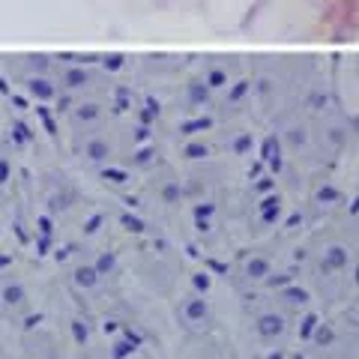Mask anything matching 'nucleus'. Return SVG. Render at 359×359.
<instances>
[{
  "instance_id": "obj_1",
  "label": "nucleus",
  "mask_w": 359,
  "mask_h": 359,
  "mask_svg": "<svg viewBox=\"0 0 359 359\" xmlns=\"http://www.w3.org/2000/svg\"><path fill=\"white\" fill-rule=\"evenodd\" d=\"M84 153H87V159L90 162H102V159H108L111 156V147H108V141H102V138H93L84 147Z\"/></svg>"
},
{
  "instance_id": "obj_2",
  "label": "nucleus",
  "mask_w": 359,
  "mask_h": 359,
  "mask_svg": "<svg viewBox=\"0 0 359 359\" xmlns=\"http://www.w3.org/2000/svg\"><path fill=\"white\" fill-rule=\"evenodd\" d=\"M72 276H75V285H78V287H93V285L99 282V278H102V276H99V269H96V266H78Z\"/></svg>"
},
{
  "instance_id": "obj_3",
  "label": "nucleus",
  "mask_w": 359,
  "mask_h": 359,
  "mask_svg": "<svg viewBox=\"0 0 359 359\" xmlns=\"http://www.w3.org/2000/svg\"><path fill=\"white\" fill-rule=\"evenodd\" d=\"M96 269H99V276H111L117 269V255L114 252H102L99 255V261H96Z\"/></svg>"
},
{
  "instance_id": "obj_4",
  "label": "nucleus",
  "mask_w": 359,
  "mask_h": 359,
  "mask_svg": "<svg viewBox=\"0 0 359 359\" xmlns=\"http://www.w3.org/2000/svg\"><path fill=\"white\" fill-rule=\"evenodd\" d=\"M4 302L6 306H18V302H25V287L21 285H6L4 287Z\"/></svg>"
},
{
  "instance_id": "obj_5",
  "label": "nucleus",
  "mask_w": 359,
  "mask_h": 359,
  "mask_svg": "<svg viewBox=\"0 0 359 359\" xmlns=\"http://www.w3.org/2000/svg\"><path fill=\"white\" fill-rule=\"evenodd\" d=\"M186 314H189V318H192V320H201V318H204V314H207L204 299H198V297L189 299V302H186Z\"/></svg>"
},
{
  "instance_id": "obj_6",
  "label": "nucleus",
  "mask_w": 359,
  "mask_h": 359,
  "mask_svg": "<svg viewBox=\"0 0 359 359\" xmlns=\"http://www.w3.org/2000/svg\"><path fill=\"white\" fill-rule=\"evenodd\" d=\"M120 224H123V228H126L129 233H144V228H147V224H144L138 216H129V212H123V216H120Z\"/></svg>"
},
{
  "instance_id": "obj_7",
  "label": "nucleus",
  "mask_w": 359,
  "mask_h": 359,
  "mask_svg": "<svg viewBox=\"0 0 359 359\" xmlns=\"http://www.w3.org/2000/svg\"><path fill=\"white\" fill-rule=\"evenodd\" d=\"M135 351H138V347H135L129 339H120V341L114 344V359H126V356L135 353Z\"/></svg>"
},
{
  "instance_id": "obj_8",
  "label": "nucleus",
  "mask_w": 359,
  "mask_h": 359,
  "mask_svg": "<svg viewBox=\"0 0 359 359\" xmlns=\"http://www.w3.org/2000/svg\"><path fill=\"white\" fill-rule=\"evenodd\" d=\"M102 222H105L102 212H93V216H90V219L84 222V233H87V237H90V233H96L99 228H102Z\"/></svg>"
},
{
  "instance_id": "obj_9",
  "label": "nucleus",
  "mask_w": 359,
  "mask_h": 359,
  "mask_svg": "<svg viewBox=\"0 0 359 359\" xmlns=\"http://www.w3.org/2000/svg\"><path fill=\"white\" fill-rule=\"evenodd\" d=\"M30 90H33L36 96H42V99H48V96L54 93V90L48 87V81H42V78H39V81H30Z\"/></svg>"
},
{
  "instance_id": "obj_10",
  "label": "nucleus",
  "mask_w": 359,
  "mask_h": 359,
  "mask_svg": "<svg viewBox=\"0 0 359 359\" xmlns=\"http://www.w3.org/2000/svg\"><path fill=\"white\" fill-rule=\"evenodd\" d=\"M102 177L105 180H111V183H126V171H117V168H105V171H102Z\"/></svg>"
},
{
  "instance_id": "obj_11",
  "label": "nucleus",
  "mask_w": 359,
  "mask_h": 359,
  "mask_svg": "<svg viewBox=\"0 0 359 359\" xmlns=\"http://www.w3.org/2000/svg\"><path fill=\"white\" fill-rule=\"evenodd\" d=\"M72 335H75L78 344H87V327L81 320H72Z\"/></svg>"
},
{
  "instance_id": "obj_12",
  "label": "nucleus",
  "mask_w": 359,
  "mask_h": 359,
  "mask_svg": "<svg viewBox=\"0 0 359 359\" xmlns=\"http://www.w3.org/2000/svg\"><path fill=\"white\" fill-rule=\"evenodd\" d=\"M96 114H99L96 105H81V108H78V120H93Z\"/></svg>"
},
{
  "instance_id": "obj_13",
  "label": "nucleus",
  "mask_w": 359,
  "mask_h": 359,
  "mask_svg": "<svg viewBox=\"0 0 359 359\" xmlns=\"http://www.w3.org/2000/svg\"><path fill=\"white\" fill-rule=\"evenodd\" d=\"M36 224H39V233H45V237H51V231H54V228H51V219H48V216H39V219H36Z\"/></svg>"
},
{
  "instance_id": "obj_14",
  "label": "nucleus",
  "mask_w": 359,
  "mask_h": 359,
  "mask_svg": "<svg viewBox=\"0 0 359 359\" xmlns=\"http://www.w3.org/2000/svg\"><path fill=\"white\" fill-rule=\"evenodd\" d=\"M123 339H129L135 347H141L144 344V339H141V332H135V330H123Z\"/></svg>"
},
{
  "instance_id": "obj_15",
  "label": "nucleus",
  "mask_w": 359,
  "mask_h": 359,
  "mask_svg": "<svg viewBox=\"0 0 359 359\" xmlns=\"http://www.w3.org/2000/svg\"><path fill=\"white\" fill-rule=\"evenodd\" d=\"M207 147H201V144H192V147H186V156H192V159H198V156H204Z\"/></svg>"
},
{
  "instance_id": "obj_16",
  "label": "nucleus",
  "mask_w": 359,
  "mask_h": 359,
  "mask_svg": "<svg viewBox=\"0 0 359 359\" xmlns=\"http://www.w3.org/2000/svg\"><path fill=\"white\" fill-rule=\"evenodd\" d=\"M150 156H153V150H138V153H135V162H138V165H147Z\"/></svg>"
},
{
  "instance_id": "obj_17",
  "label": "nucleus",
  "mask_w": 359,
  "mask_h": 359,
  "mask_svg": "<svg viewBox=\"0 0 359 359\" xmlns=\"http://www.w3.org/2000/svg\"><path fill=\"white\" fill-rule=\"evenodd\" d=\"M36 249H39V255H45V252H48V249H51V240H48V237H45V233H42V237L36 240Z\"/></svg>"
},
{
  "instance_id": "obj_18",
  "label": "nucleus",
  "mask_w": 359,
  "mask_h": 359,
  "mask_svg": "<svg viewBox=\"0 0 359 359\" xmlns=\"http://www.w3.org/2000/svg\"><path fill=\"white\" fill-rule=\"evenodd\" d=\"M162 195H165L168 204H171V201H177V195H180V192H177V186H165V192H162Z\"/></svg>"
},
{
  "instance_id": "obj_19",
  "label": "nucleus",
  "mask_w": 359,
  "mask_h": 359,
  "mask_svg": "<svg viewBox=\"0 0 359 359\" xmlns=\"http://www.w3.org/2000/svg\"><path fill=\"white\" fill-rule=\"evenodd\" d=\"M72 255V245H63V249H57L54 252V257H57V261H66V257Z\"/></svg>"
},
{
  "instance_id": "obj_20",
  "label": "nucleus",
  "mask_w": 359,
  "mask_h": 359,
  "mask_svg": "<svg viewBox=\"0 0 359 359\" xmlns=\"http://www.w3.org/2000/svg\"><path fill=\"white\" fill-rule=\"evenodd\" d=\"M39 320H42V314H30V318L25 320V327H27V330H33V327H36Z\"/></svg>"
},
{
  "instance_id": "obj_21",
  "label": "nucleus",
  "mask_w": 359,
  "mask_h": 359,
  "mask_svg": "<svg viewBox=\"0 0 359 359\" xmlns=\"http://www.w3.org/2000/svg\"><path fill=\"white\" fill-rule=\"evenodd\" d=\"M9 264H13V255H0V269L9 266Z\"/></svg>"
},
{
  "instance_id": "obj_22",
  "label": "nucleus",
  "mask_w": 359,
  "mask_h": 359,
  "mask_svg": "<svg viewBox=\"0 0 359 359\" xmlns=\"http://www.w3.org/2000/svg\"><path fill=\"white\" fill-rule=\"evenodd\" d=\"M195 285H198V287H204V290H207V285H210V282H207V276H195Z\"/></svg>"
}]
</instances>
